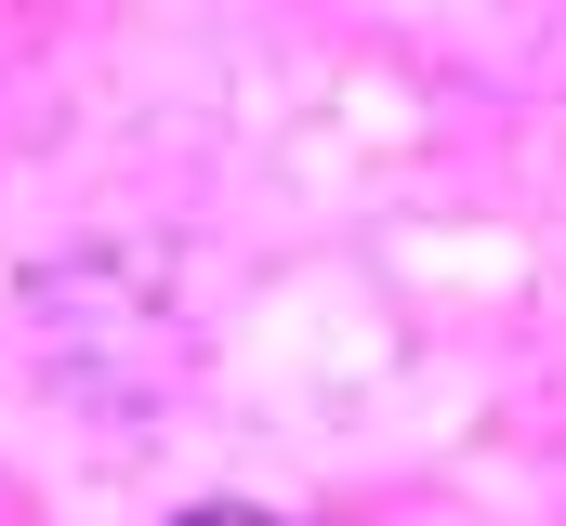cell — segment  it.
Masks as SVG:
<instances>
[{
  "label": "cell",
  "instance_id": "6da1fadb",
  "mask_svg": "<svg viewBox=\"0 0 566 526\" xmlns=\"http://www.w3.org/2000/svg\"><path fill=\"white\" fill-rule=\"evenodd\" d=\"M171 526H277V514H251V501H198V514H171Z\"/></svg>",
  "mask_w": 566,
  "mask_h": 526
}]
</instances>
